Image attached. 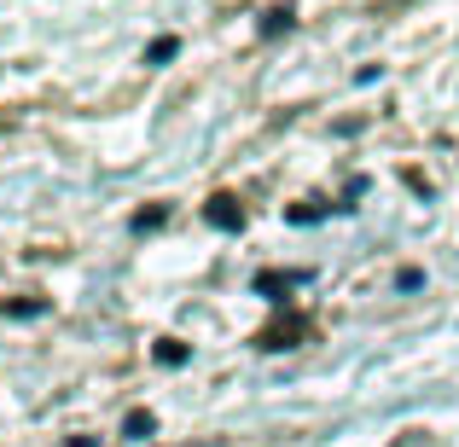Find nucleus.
Wrapping results in <instances>:
<instances>
[{
	"label": "nucleus",
	"instance_id": "1",
	"mask_svg": "<svg viewBox=\"0 0 459 447\" xmlns=\"http://www.w3.org/2000/svg\"><path fill=\"white\" fill-rule=\"evenodd\" d=\"M204 221L221 227V233H238V227H245V203H238L233 192H215V198L204 203Z\"/></svg>",
	"mask_w": 459,
	"mask_h": 447
},
{
	"label": "nucleus",
	"instance_id": "2",
	"mask_svg": "<svg viewBox=\"0 0 459 447\" xmlns=\"http://www.w3.org/2000/svg\"><path fill=\"white\" fill-rule=\"evenodd\" d=\"M303 331H308L303 320H280V325H268V331H256V348H297Z\"/></svg>",
	"mask_w": 459,
	"mask_h": 447
},
{
	"label": "nucleus",
	"instance_id": "3",
	"mask_svg": "<svg viewBox=\"0 0 459 447\" xmlns=\"http://www.w3.org/2000/svg\"><path fill=\"white\" fill-rule=\"evenodd\" d=\"M303 279V273H256V291L262 297H273V302H285V291Z\"/></svg>",
	"mask_w": 459,
	"mask_h": 447
},
{
	"label": "nucleus",
	"instance_id": "4",
	"mask_svg": "<svg viewBox=\"0 0 459 447\" xmlns=\"http://www.w3.org/2000/svg\"><path fill=\"white\" fill-rule=\"evenodd\" d=\"M256 30L268 35V41H273L280 30H291V6H273V12H262V23H256Z\"/></svg>",
	"mask_w": 459,
	"mask_h": 447
},
{
	"label": "nucleus",
	"instance_id": "5",
	"mask_svg": "<svg viewBox=\"0 0 459 447\" xmlns=\"http://www.w3.org/2000/svg\"><path fill=\"white\" fill-rule=\"evenodd\" d=\"M175 53H180V41H175V35H157V41L146 47V64H169Z\"/></svg>",
	"mask_w": 459,
	"mask_h": 447
},
{
	"label": "nucleus",
	"instance_id": "6",
	"mask_svg": "<svg viewBox=\"0 0 459 447\" xmlns=\"http://www.w3.org/2000/svg\"><path fill=\"white\" fill-rule=\"evenodd\" d=\"M163 221H169V203H152V210L134 215V233H152V227H163Z\"/></svg>",
	"mask_w": 459,
	"mask_h": 447
},
{
	"label": "nucleus",
	"instance_id": "7",
	"mask_svg": "<svg viewBox=\"0 0 459 447\" xmlns=\"http://www.w3.org/2000/svg\"><path fill=\"white\" fill-rule=\"evenodd\" d=\"M157 360H163V366H186V343L163 337V343H157Z\"/></svg>",
	"mask_w": 459,
	"mask_h": 447
},
{
	"label": "nucleus",
	"instance_id": "8",
	"mask_svg": "<svg viewBox=\"0 0 459 447\" xmlns=\"http://www.w3.org/2000/svg\"><path fill=\"white\" fill-rule=\"evenodd\" d=\"M123 430H128V442H146L157 425H152V413H128V425H123Z\"/></svg>",
	"mask_w": 459,
	"mask_h": 447
},
{
	"label": "nucleus",
	"instance_id": "9",
	"mask_svg": "<svg viewBox=\"0 0 459 447\" xmlns=\"http://www.w3.org/2000/svg\"><path fill=\"white\" fill-rule=\"evenodd\" d=\"M6 314H12V320H30V314H47V302L23 297V302H6Z\"/></svg>",
	"mask_w": 459,
	"mask_h": 447
},
{
	"label": "nucleus",
	"instance_id": "10",
	"mask_svg": "<svg viewBox=\"0 0 459 447\" xmlns=\"http://www.w3.org/2000/svg\"><path fill=\"white\" fill-rule=\"evenodd\" d=\"M419 285H425V273H419V268H402V273H395V291H419Z\"/></svg>",
	"mask_w": 459,
	"mask_h": 447
},
{
	"label": "nucleus",
	"instance_id": "11",
	"mask_svg": "<svg viewBox=\"0 0 459 447\" xmlns=\"http://www.w3.org/2000/svg\"><path fill=\"white\" fill-rule=\"evenodd\" d=\"M320 215H325V203H297L291 221H320Z\"/></svg>",
	"mask_w": 459,
	"mask_h": 447
}]
</instances>
